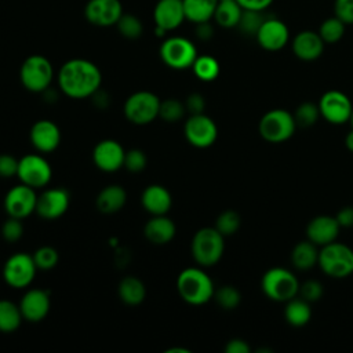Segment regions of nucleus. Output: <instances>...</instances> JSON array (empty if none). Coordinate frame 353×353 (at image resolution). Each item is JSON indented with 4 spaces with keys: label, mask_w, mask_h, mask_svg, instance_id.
<instances>
[{
    "label": "nucleus",
    "mask_w": 353,
    "mask_h": 353,
    "mask_svg": "<svg viewBox=\"0 0 353 353\" xmlns=\"http://www.w3.org/2000/svg\"><path fill=\"white\" fill-rule=\"evenodd\" d=\"M37 266L32 255L15 252L7 258L3 266V279L12 288H26L33 281Z\"/></svg>",
    "instance_id": "9d476101"
},
{
    "label": "nucleus",
    "mask_w": 353,
    "mask_h": 353,
    "mask_svg": "<svg viewBox=\"0 0 353 353\" xmlns=\"http://www.w3.org/2000/svg\"><path fill=\"white\" fill-rule=\"evenodd\" d=\"M243 10H254V11H263L268 8L273 0H236Z\"/></svg>",
    "instance_id": "3c124183"
},
{
    "label": "nucleus",
    "mask_w": 353,
    "mask_h": 353,
    "mask_svg": "<svg viewBox=\"0 0 353 353\" xmlns=\"http://www.w3.org/2000/svg\"><path fill=\"white\" fill-rule=\"evenodd\" d=\"M19 79L28 91L44 92L54 79L52 65L43 55H30L21 65Z\"/></svg>",
    "instance_id": "0eeeda50"
},
{
    "label": "nucleus",
    "mask_w": 353,
    "mask_h": 353,
    "mask_svg": "<svg viewBox=\"0 0 353 353\" xmlns=\"http://www.w3.org/2000/svg\"><path fill=\"white\" fill-rule=\"evenodd\" d=\"M334 11L345 25L353 23V0H335Z\"/></svg>",
    "instance_id": "49530a36"
},
{
    "label": "nucleus",
    "mask_w": 353,
    "mask_h": 353,
    "mask_svg": "<svg viewBox=\"0 0 353 353\" xmlns=\"http://www.w3.org/2000/svg\"><path fill=\"white\" fill-rule=\"evenodd\" d=\"M296 127L292 113L285 109L276 108L262 114L258 123V132L266 142L281 143L294 135Z\"/></svg>",
    "instance_id": "423d86ee"
},
{
    "label": "nucleus",
    "mask_w": 353,
    "mask_h": 353,
    "mask_svg": "<svg viewBox=\"0 0 353 353\" xmlns=\"http://www.w3.org/2000/svg\"><path fill=\"white\" fill-rule=\"evenodd\" d=\"M33 259L40 270H51L57 266L59 261L58 251L51 245H41L33 252Z\"/></svg>",
    "instance_id": "ea45409f"
},
{
    "label": "nucleus",
    "mask_w": 353,
    "mask_h": 353,
    "mask_svg": "<svg viewBox=\"0 0 353 353\" xmlns=\"http://www.w3.org/2000/svg\"><path fill=\"white\" fill-rule=\"evenodd\" d=\"M29 138L36 150L40 153H51L61 143V130L54 121L41 119L32 125Z\"/></svg>",
    "instance_id": "412c9836"
},
{
    "label": "nucleus",
    "mask_w": 353,
    "mask_h": 353,
    "mask_svg": "<svg viewBox=\"0 0 353 353\" xmlns=\"http://www.w3.org/2000/svg\"><path fill=\"white\" fill-rule=\"evenodd\" d=\"M37 197L34 188H30L25 183L12 186L4 196V210L8 216L18 219H25L33 212H36Z\"/></svg>",
    "instance_id": "4468645a"
},
{
    "label": "nucleus",
    "mask_w": 353,
    "mask_h": 353,
    "mask_svg": "<svg viewBox=\"0 0 353 353\" xmlns=\"http://www.w3.org/2000/svg\"><path fill=\"white\" fill-rule=\"evenodd\" d=\"M23 320L19 305L8 299H0V332L11 334L17 331Z\"/></svg>",
    "instance_id": "2f4dec72"
},
{
    "label": "nucleus",
    "mask_w": 353,
    "mask_h": 353,
    "mask_svg": "<svg viewBox=\"0 0 353 353\" xmlns=\"http://www.w3.org/2000/svg\"><path fill=\"white\" fill-rule=\"evenodd\" d=\"M102 73L99 68L83 58L66 61L58 72V84L61 91L73 99L92 97L101 87Z\"/></svg>",
    "instance_id": "f257e3e1"
},
{
    "label": "nucleus",
    "mask_w": 353,
    "mask_h": 353,
    "mask_svg": "<svg viewBox=\"0 0 353 353\" xmlns=\"http://www.w3.org/2000/svg\"><path fill=\"white\" fill-rule=\"evenodd\" d=\"M292 114H294L296 125L302 127V128L314 125L317 123L319 117H321L319 105L313 103V102H307V101L299 103Z\"/></svg>",
    "instance_id": "72a5a7b5"
},
{
    "label": "nucleus",
    "mask_w": 353,
    "mask_h": 353,
    "mask_svg": "<svg viewBox=\"0 0 353 353\" xmlns=\"http://www.w3.org/2000/svg\"><path fill=\"white\" fill-rule=\"evenodd\" d=\"M148 164V157L141 149H130L124 156V165L130 172H141Z\"/></svg>",
    "instance_id": "37998d69"
},
{
    "label": "nucleus",
    "mask_w": 353,
    "mask_h": 353,
    "mask_svg": "<svg viewBox=\"0 0 353 353\" xmlns=\"http://www.w3.org/2000/svg\"><path fill=\"white\" fill-rule=\"evenodd\" d=\"M258 44L266 51H279L285 47L290 40L287 25L277 18H268L262 22L256 34Z\"/></svg>",
    "instance_id": "6ab92c4d"
},
{
    "label": "nucleus",
    "mask_w": 353,
    "mask_h": 353,
    "mask_svg": "<svg viewBox=\"0 0 353 353\" xmlns=\"http://www.w3.org/2000/svg\"><path fill=\"white\" fill-rule=\"evenodd\" d=\"M17 176L30 188L40 189L50 183L52 176L51 164L40 154H25L19 159Z\"/></svg>",
    "instance_id": "f8f14e48"
},
{
    "label": "nucleus",
    "mask_w": 353,
    "mask_h": 353,
    "mask_svg": "<svg viewBox=\"0 0 353 353\" xmlns=\"http://www.w3.org/2000/svg\"><path fill=\"white\" fill-rule=\"evenodd\" d=\"M284 319L292 327H303L312 319V307L310 302L305 301L301 296H294L292 299L285 302L284 307Z\"/></svg>",
    "instance_id": "c85d7f7f"
},
{
    "label": "nucleus",
    "mask_w": 353,
    "mask_h": 353,
    "mask_svg": "<svg viewBox=\"0 0 353 353\" xmlns=\"http://www.w3.org/2000/svg\"><path fill=\"white\" fill-rule=\"evenodd\" d=\"M185 108L190 114H199V113H204L205 109V99L201 94L199 92H192L188 95L186 101H185Z\"/></svg>",
    "instance_id": "de8ad7c7"
},
{
    "label": "nucleus",
    "mask_w": 353,
    "mask_h": 353,
    "mask_svg": "<svg viewBox=\"0 0 353 353\" xmlns=\"http://www.w3.org/2000/svg\"><path fill=\"white\" fill-rule=\"evenodd\" d=\"M160 98L150 91H137L124 102L125 119L137 125H146L159 117Z\"/></svg>",
    "instance_id": "6e6552de"
},
{
    "label": "nucleus",
    "mask_w": 353,
    "mask_h": 353,
    "mask_svg": "<svg viewBox=\"0 0 353 353\" xmlns=\"http://www.w3.org/2000/svg\"><path fill=\"white\" fill-rule=\"evenodd\" d=\"M341 228H352L353 226V207L346 205L342 207L335 215Z\"/></svg>",
    "instance_id": "8fccbe9b"
},
{
    "label": "nucleus",
    "mask_w": 353,
    "mask_h": 353,
    "mask_svg": "<svg viewBox=\"0 0 353 353\" xmlns=\"http://www.w3.org/2000/svg\"><path fill=\"white\" fill-rule=\"evenodd\" d=\"M125 150L114 139H102L92 149V161L101 171L114 172L124 165Z\"/></svg>",
    "instance_id": "f3484780"
},
{
    "label": "nucleus",
    "mask_w": 353,
    "mask_h": 353,
    "mask_svg": "<svg viewBox=\"0 0 353 353\" xmlns=\"http://www.w3.org/2000/svg\"><path fill=\"white\" fill-rule=\"evenodd\" d=\"M185 18L190 22L201 23L208 22L214 18V12L218 4V0H182Z\"/></svg>",
    "instance_id": "c756f323"
},
{
    "label": "nucleus",
    "mask_w": 353,
    "mask_h": 353,
    "mask_svg": "<svg viewBox=\"0 0 353 353\" xmlns=\"http://www.w3.org/2000/svg\"><path fill=\"white\" fill-rule=\"evenodd\" d=\"M156 34L163 36L176 29L186 18L182 0H159L153 10Z\"/></svg>",
    "instance_id": "dca6fc26"
},
{
    "label": "nucleus",
    "mask_w": 353,
    "mask_h": 353,
    "mask_svg": "<svg viewBox=\"0 0 353 353\" xmlns=\"http://www.w3.org/2000/svg\"><path fill=\"white\" fill-rule=\"evenodd\" d=\"M127 203V192L121 185H108L97 196L95 205L99 212L110 215L119 212Z\"/></svg>",
    "instance_id": "a878e982"
},
{
    "label": "nucleus",
    "mask_w": 353,
    "mask_h": 353,
    "mask_svg": "<svg viewBox=\"0 0 353 353\" xmlns=\"http://www.w3.org/2000/svg\"><path fill=\"white\" fill-rule=\"evenodd\" d=\"M70 204V194L65 188H51L43 190L37 197L36 212L40 218L52 221L62 216Z\"/></svg>",
    "instance_id": "2eb2a0df"
},
{
    "label": "nucleus",
    "mask_w": 353,
    "mask_h": 353,
    "mask_svg": "<svg viewBox=\"0 0 353 353\" xmlns=\"http://www.w3.org/2000/svg\"><path fill=\"white\" fill-rule=\"evenodd\" d=\"M321 272L332 279H345L353 274V250L336 240L320 247L319 263Z\"/></svg>",
    "instance_id": "39448f33"
},
{
    "label": "nucleus",
    "mask_w": 353,
    "mask_h": 353,
    "mask_svg": "<svg viewBox=\"0 0 353 353\" xmlns=\"http://www.w3.org/2000/svg\"><path fill=\"white\" fill-rule=\"evenodd\" d=\"M225 352L226 353H250L251 347H250V345L244 339H241V338H232L230 341L226 342Z\"/></svg>",
    "instance_id": "09e8293b"
},
{
    "label": "nucleus",
    "mask_w": 353,
    "mask_h": 353,
    "mask_svg": "<svg viewBox=\"0 0 353 353\" xmlns=\"http://www.w3.org/2000/svg\"><path fill=\"white\" fill-rule=\"evenodd\" d=\"M186 141L199 149L210 148L218 138V127L215 121L205 113L190 114L183 127Z\"/></svg>",
    "instance_id": "ddd939ff"
},
{
    "label": "nucleus",
    "mask_w": 353,
    "mask_h": 353,
    "mask_svg": "<svg viewBox=\"0 0 353 353\" xmlns=\"http://www.w3.org/2000/svg\"><path fill=\"white\" fill-rule=\"evenodd\" d=\"M1 237L8 241V243H15L23 236V225L22 219L8 216L7 221L3 222L1 225Z\"/></svg>",
    "instance_id": "79ce46f5"
},
{
    "label": "nucleus",
    "mask_w": 353,
    "mask_h": 353,
    "mask_svg": "<svg viewBox=\"0 0 353 353\" xmlns=\"http://www.w3.org/2000/svg\"><path fill=\"white\" fill-rule=\"evenodd\" d=\"M179 296L189 305L200 306L214 298L215 287L212 279L200 268H186L176 277Z\"/></svg>",
    "instance_id": "f03ea898"
},
{
    "label": "nucleus",
    "mask_w": 353,
    "mask_h": 353,
    "mask_svg": "<svg viewBox=\"0 0 353 353\" xmlns=\"http://www.w3.org/2000/svg\"><path fill=\"white\" fill-rule=\"evenodd\" d=\"M117 294L123 303L137 306L146 298V287L143 281L135 276H125L117 285Z\"/></svg>",
    "instance_id": "cd10ccee"
},
{
    "label": "nucleus",
    "mask_w": 353,
    "mask_h": 353,
    "mask_svg": "<svg viewBox=\"0 0 353 353\" xmlns=\"http://www.w3.org/2000/svg\"><path fill=\"white\" fill-rule=\"evenodd\" d=\"M243 7L236 0H218L214 19L222 28H234L239 25Z\"/></svg>",
    "instance_id": "7c9ffc66"
},
{
    "label": "nucleus",
    "mask_w": 353,
    "mask_h": 353,
    "mask_svg": "<svg viewBox=\"0 0 353 353\" xmlns=\"http://www.w3.org/2000/svg\"><path fill=\"white\" fill-rule=\"evenodd\" d=\"M193 73L201 81H212L219 74V63L211 55H197L194 63L192 65Z\"/></svg>",
    "instance_id": "473e14b6"
},
{
    "label": "nucleus",
    "mask_w": 353,
    "mask_h": 353,
    "mask_svg": "<svg viewBox=\"0 0 353 353\" xmlns=\"http://www.w3.org/2000/svg\"><path fill=\"white\" fill-rule=\"evenodd\" d=\"M123 15L120 0H90L84 7L85 19L95 26L116 25Z\"/></svg>",
    "instance_id": "a211bd4d"
},
{
    "label": "nucleus",
    "mask_w": 353,
    "mask_h": 353,
    "mask_svg": "<svg viewBox=\"0 0 353 353\" xmlns=\"http://www.w3.org/2000/svg\"><path fill=\"white\" fill-rule=\"evenodd\" d=\"M241 225V218L234 210L222 211L215 221V229L225 237L234 234Z\"/></svg>",
    "instance_id": "c9c22d12"
},
{
    "label": "nucleus",
    "mask_w": 353,
    "mask_h": 353,
    "mask_svg": "<svg viewBox=\"0 0 353 353\" xmlns=\"http://www.w3.org/2000/svg\"><path fill=\"white\" fill-rule=\"evenodd\" d=\"M19 159L10 153L0 154V178H12L18 172Z\"/></svg>",
    "instance_id": "a18cd8bd"
},
{
    "label": "nucleus",
    "mask_w": 353,
    "mask_h": 353,
    "mask_svg": "<svg viewBox=\"0 0 353 353\" xmlns=\"http://www.w3.org/2000/svg\"><path fill=\"white\" fill-rule=\"evenodd\" d=\"M301 283L294 272L274 266L268 269L261 279L262 292L274 302H287L299 294Z\"/></svg>",
    "instance_id": "7ed1b4c3"
},
{
    "label": "nucleus",
    "mask_w": 353,
    "mask_h": 353,
    "mask_svg": "<svg viewBox=\"0 0 353 353\" xmlns=\"http://www.w3.org/2000/svg\"><path fill=\"white\" fill-rule=\"evenodd\" d=\"M176 233V226L171 218L165 215H152V218L145 223L143 234L146 240L156 245L168 244Z\"/></svg>",
    "instance_id": "393cba45"
},
{
    "label": "nucleus",
    "mask_w": 353,
    "mask_h": 353,
    "mask_svg": "<svg viewBox=\"0 0 353 353\" xmlns=\"http://www.w3.org/2000/svg\"><path fill=\"white\" fill-rule=\"evenodd\" d=\"M160 58L168 68L183 70L192 68L197 58V50L189 39L172 36L161 43Z\"/></svg>",
    "instance_id": "1a4fd4ad"
},
{
    "label": "nucleus",
    "mask_w": 353,
    "mask_h": 353,
    "mask_svg": "<svg viewBox=\"0 0 353 353\" xmlns=\"http://www.w3.org/2000/svg\"><path fill=\"white\" fill-rule=\"evenodd\" d=\"M190 251L194 262L201 268L216 265L225 251V236H222L215 226L199 229L190 244Z\"/></svg>",
    "instance_id": "20e7f679"
},
{
    "label": "nucleus",
    "mask_w": 353,
    "mask_h": 353,
    "mask_svg": "<svg viewBox=\"0 0 353 353\" xmlns=\"http://www.w3.org/2000/svg\"><path fill=\"white\" fill-rule=\"evenodd\" d=\"M196 34L199 39L201 40H208L212 36V28L208 22H201L197 23V29H196Z\"/></svg>",
    "instance_id": "603ef678"
},
{
    "label": "nucleus",
    "mask_w": 353,
    "mask_h": 353,
    "mask_svg": "<svg viewBox=\"0 0 353 353\" xmlns=\"http://www.w3.org/2000/svg\"><path fill=\"white\" fill-rule=\"evenodd\" d=\"M141 203L150 215H165L172 207V196L165 186L153 183L143 189Z\"/></svg>",
    "instance_id": "5701e85b"
},
{
    "label": "nucleus",
    "mask_w": 353,
    "mask_h": 353,
    "mask_svg": "<svg viewBox=\"0 0 353 353\" xmlns=\"http://www.w3.org/2000/svg\"><path fill=\"white\" fill-rule=\"evenodd\" d=\"M320 116L330 124L341 125L349 123L353 103L350 98L339 90H328L319 99Z\"/></svg>",
    "instance_id": "9b49d317"
},
{
    "label": "nucleus",
    "mask_w": 353,
    "mask_h": 353,
    "mask_svg": "<svg viewBox=\"0 0 353 353\" xmlns=\"http://www.w3.org/2000/svg\"><path fill=\"white\" fill-rule=\"evenodd\" d=\"M345 145L350 152H353V130H350L345 137Z\"/></svg>",
    "instance_id": "864d4df0"
},
{
    "label": "nucleus",
    "mask_w": 353,
    "mask_h": 353,
    "mask_svg": "<svg viewBox=\"0 0 353 353\" xmlns=\"http://www.w3.org/2000/svg\"><path fill=\"white\" fill-rule=\"evenodd\" d=\"M324 44L317 32L302 30L292 39V52L302 61H314L323 54Z\"/></svg>",
    "instance_id": "b1692460"
},
{
    "label": "nucleus",
    "mask_w": 353,
    "mask_h": 353,
    "mask_svg": "<svg viewBox=\"0 0 353 353\" xmlns=\"http://www.w3.org/2000/svg\"><path fill=\"white\" fill-rule=\"evenodd\" d=\"M116 26H117L120 34L128 40L138 39L143 32L142 22L132 14H123L120 17V19L117 21Z\"/></svg>",
    "instance_id": "58836bf2"
},
{
    "label": "nucleus",
    "mask_w": 353,
    "mask_h": 353,
    "mask_svg": "<svg viewBox=\"0 0 353 353\" xmlns=\"http://www.w3.org/2000/svg\"><path fill=\"white\" fill-rule=\"evenodd\" d=\"M168 353H174V352H181V353H189V350L188 349H181V347H171L170 350H167Z\"/></svg>",
    "instance_id": "5fc2aeb1"
},
{
    "label": "nucleus",
    "mask_w": 353,
    "mask_h": 353,
    "mask_svg": "<svg viewBox=\"0 0 353 353\" xmlns=\"http://www.w3.org/2000/svg\"><path fill=\"white\" fill-rule=\"evenodd\" d=\"M214 299L225 310H233L236 309L241 302V294L234 285H222L215 290Z\"/></svg>",
    "instance_id": "f704fd0d"
},
{
    "label": "nucleus",
    "mask_w": 353,
    "mask_h": 353,
    "mask_svg": "<svg viewBox=\"0 0 353 353\" xmlns=\"http://www.w3.org/2000/svg\"><path fill=\"white\" fill-rule=\"evenodd\" d=\"M350 125H352V130H353V112H352V116H350V120H349Z\"/></svg>",
    "instance_id": "6e6d98bb"
},
{
    "label": "nucleus",
    "mask_w": 353,
    "mask_h": 353,
    "mask_svg": "<svg viewBox=\"0 0 353 353\" xmlns=\"http://www.w3.org/2000/svg\"><path fill=\"white\" fill-rule=\"evenodd\" d=\"M320 247L310 240H302L296 243L291 251V263L296 270L306 272L319 263Z\"/></svg>",
    "instance_id": "bb28decb"
},
{
    "label": "nucleus",
    "mask_w": 353,
    "mask_h": 353,
    "mask_svg": "<svg viewBox=\"0 0 353 353\" xmlns=\"http://www.w3.org/2000/svg\"><path fill=\"white\" fill-rule=\"evenodd\" d=\"M262 11H254V10H243L239 28L247 33V34H256L258 29L261 28L262 22L265 21L261 15Z\"/></svg>",
    "instance_id": "a19ab883"
},
{
    "label": "nucleus",
    "mask_w": 353,
    "mask_h": 353,
    "mask_svg": "<svg viewBox=\"0 0 353 353\" xmlns=\"http://www.w3.org/2000/svg\"><path fill=\"white\" fill-rule=\"evenodd\" d=\"M323 294H324L323 284L319 280L310 279V280H306L301 284L298 295L301 298H303L305 301L313 303V302H317L323 296Z\"/></svg>",
    "instance_id": "c03bdc74"
},
{
    "label": "nucleus",
    "mask_w": 353,
    "mask_h": 353,
    "mask_svg": "<svg viewBox=\"0 0 353 353\" xmlns=\"http://www.w3.org/2000/svg\"><path fill=\"white\" fill-rule=\"evenodd\" d=\"M341 226L335 216L317 215L306 225V239L319 247L327 245L336 240Z\"/></svg>",
    "instance_id": "4be33fe9"
},
{
    "label": "nucleus",
    "mask_w": 353,
    "mask_h": 353,
    "mask_svg": "<svg viewBox=\"0 0 353 353\" xmlns=\"http://www.w3.org/2000/svg\"><path fill=\"white\" fill-rule=\"evenodd\" d=\"M50 292L43 288L28 290L19 302V309L22 312L23 320H28L30 323H39L44 320L50 312Z\"/></svg>",
    "instance_id": "aec40b11"
},
{
    "label": "nucleus",
    "mask_w": 353,
    "mask_h": 353,
    "mask_svg": "<svg viewBox=\"0 0 353 353\" xmlns=\"http://www.w3.org/2000/svg\"><path fill=\"white\" fill-rule=\"evenodd\" d=\"M185 112V102H181L176 98H167L160 103L159 117L163 119L165 123H176L183 117Z\"/></svg>",
    "instance_id": "4c0bfd02"
},
{
    "label": "nucleus",
    "mask_w": 353,
    "mask_h": 353,
    "mask_svg": "<svg viewBox=\"0 0 353 353\" xmlns=\"http://www.w3.org/2000/svg\"><path fill=\"white\" fill-rule=\"evenodd\" d=\"M343 33H345V23L336 17H331L323 21L319 29L320 37L323 39L324 43H328V44L339 41Z\"/></svg>",
    "instance_id": "e433bc0d"
}]
</instances>
